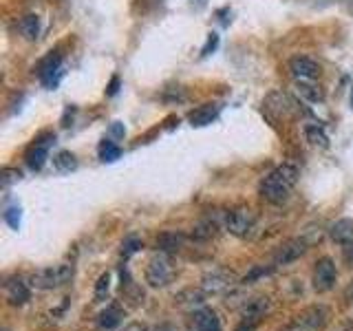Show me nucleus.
Wrapping results in <instances>:
<instances>
[{"instance_id":"obj_11","label":"nucleus","mask_w":353,"mask_h":331,"mask_svg":"<svg viewBox=\"0 0 353 331\" xmlns=\"http://www.w3.org/2000/svg\"><path fill=\"white\" fill-rule=\"evenodd\" d=\"M294 91L296 95L307 104H320L325 99L323 88H320L316 82H303V80H294Z\"/></svg>"},{"instance_id":"obj_22","label":"nucleus","mask_w":353,"mask_h":331,"mask_svg":"<svg viewBox=\"0 0 353 331\" xmlns=\"http://www.w3.org/2000/svg\"><path fill=\"white\" fill-rule=\"evenodd\" d=\"M53 166H55V170H60V172H71L77 168V159H75L73 152L62 150L53 157Z\"/></svg>"},{"instance_id":"obj_13","label":"nucleus","mask_w":353,"mask_h":331,"mask_svg":"<svg viewBox=\"0 0 353 331\" xmlns=\"http://www.w3.org/2000/svg\"><path fill=\"white\" fill-rule=\"evenodd\" d=\"M216 117H219V106L216 104H203V106L190 110V115H188V121H190L192 126L201 128V126L212 124Z\"/></svg>"},{"instance_id":"obj_20","label":"nucleus","mask_w":353,"mask_h":331,"mask_svg":"<svg viewBox=\"0 0 353 331\" xmlns=\"http://www.w3.org/2000/svg\"><path fill=\"white\" fill-rule=\"evenodd\" d=\"M121 318H124V314H121V309H119V307H106L104 312L99 314L97 325L102 327V329H106V331H110V329L119 327Z\"/></svg>"},{"instance_id":"obj_15","label":"nucleus","mask_w":353,"mask_h":331,"mask_svg":"<svg viewBox=\"0 0 353 331\" xmlns=\"http://www.w3.org/2000/svg\"><path fill=\"white\" fill-rule=\"evenodd\" d=\"M265 108L272 110V113H276L279 117H287L292 113V99L283 91H274L268 95V99H265Z\"/></svg>"},{"instance_id":"obj_18","label":"nucleus","mask_w":353,"mask_h":331,"mask_svg":"<svg viewBox=\"0 0 353 331\" xmlns=\"http://www.w3.org/2000/svg\"><path fill=\"white\" fill-rule=\"evenodd\" d=\"M329 234L334 241H338L340 245H345V243L353 241V221L351 219H340L336 221L334 225H331Z\"/></svg>"},{"instance_id":"obj_26","label":"nucleus","mask_w":353,"mask_h":331,"mask_svg":"<svg viewBox=\"0 0 353 331\" xmlns=\"http://www.w3.org/2000/svg\"><path fill=\"white\" fill-rule=\"evenodd\" d=\"M108 283H110V276H108V274H102V276H99V281H97V285H95V301H97V303L106 296V292H108Z\"/></svg>"},{"instance_id":"obj_4","label":"nucleus","mask_w":353,"mask_h":331,"mask_svg":"<svg viewBox=\"0 0 353 331\" xmlns=\"http://www.w3.org/2000/svg\"><path fill=\"white\" fill-rule=\"evenodd\" d=\"M256 223H259V217L254 212L252 208H234L230 210L225 214V230L230 232L232 237H239V239H248L254 234V230H256Z\"/></svg>"},{"instance_id":"obj_5","label":"nucleus","mask_w":353,"mask_h":331,"mask_svg":"<svg viewBox=\"0 0 353 331\" xmlns=\"http://www.w3.org/2000/svg\"><path fill=\"white\" fill-rule=\"evenodd\" d=\"M174 276V265L170 261V257L165 252L157 254L148 261L146 268V283L150 287H165Z\"/></svg>"},{"instance_id":"obj_16","label":"nucleus","mask_w":353,"mask_h":331,"mask_svg":"<svg viewBox=\"0 0 353 331\" xmlns=\"http://www.w3.org/2000/svg\"><path fill=\"white\" fill-rule=\"evenodd\" d=\"M18 29H20V36L29 40V42H36L40 38V31H42V22L36 14H27L22 16L18 22Z\"/></svg>"},{"instance_id":"obj_28","label":"nucleus","mask_w":353,"mask_h":331,"mask_svg":"<svg viewBox=\"0 0 353 331\" xmlns=\"http://www.w3.org/2000/svg\"><path fill=\"white\" fill-rule=\"evenodd\" d=\"M139 248H141V243H139L135 237H130V239H126V241H124V250H121V254H124V257L128 259L130 254H135Z\"/></svg>"},{"instance_id":"obj_21","label":"nucleus","mask_w":353,"mask_h":331,"mask_svg":"<svg viewBox=\"0 0 353 331\" xmlns=\"http://www.w3.org/2000/svg\"><path fill=\"white\" fill-rule=\"evenodd\" d=\"M305 137H307L309 143H312V146H318V148H327L329 146L327 132L320 128L318 124H307L305 126Z\"/></svg>"},{"instance_id":"obj_33","label":"nucleus","mask_w":353,"mask_h":331,"mask_svg":"<svg viewBox=\"0 0 353 331\" xmlns=\"http://www.w3.org/2000/svg\"><path fill=\"white\" fill-rule=\"evenodd\" d=\"M110 132H113L115 137H121V135H124V126H119V121H115V124L110 126Z\"/></svg>"},{"instance_id":"obj_25","label":"nucleus","mask_w":353,"mask_h":331,"mask_svg":"<svg viewBox=\"0 0 353 331\" xmlns=\"http://www.w3.org/2000/svg\"><path fill=\"white\" fill-rule=\"evenodd\" d=\"M5 221H7V225H11L14 230L20 228V208L18 205H9L5 210Z\"/></svg>"},{"instance_id":"obj_1","label":"nucleus","mask_w":353,"mask_h":331,"mask_svg":"<svg viewBox=\"0 0 353 331\" xmlns=\"http://www.w3.org/2000/svg\"><path fill=\"white\" fill-rule=\"evenodd\" d=\"M298 181V168L294 163H281L261 181L259 192L268 203H283L292 194Z\"/></svg>"},{"instance_id":"obj_12","label":"nucleus","mask_w":353,"mask_h":331,"mask_svg":"<svg viewBox=\"0 0 353 331\" xmlns=\"http://www.w3.org/2000/svg\"><path fill=\"white\" fill-rule=\"evenodd\" d=\"M5 296L9 305H25L29 301V285L22 281V279H14V281H7L5 283Z\"/></svg>"},{"instance_id":"obj_10","label":"nucleus","mask_w":353,"mask_h":331,"mask_svg":"<svg viewBox=\"0 0 353 331\" xmlns=\"http://www.w3.org/2000/svg\"><path fill=\"white\" fill-rule=\"evenodd\" d=\"M290 71L294 80L316 82L320 77V64L312 58H305V55H296V58L290 60Z\"/></svg>"},{"instance_id":"obj_30","label":"nucleus","mask_w":353,"mask_h":331,"mask_svg":"<svg viewBox=\"0 0 353 331\" xmlns=\"http://www.w3.org/2000/svg\"><path fill=\"white\" fill-rule=\"evenodd\" d=\"M331 331H353V318H345V320H340V323L331 329Z\"/></svg>"},{"instance_id":"obj_23","label":"nucleus","mask_w":353,"mask_h":331,"mask_svg":"<svg viewBox=\"0 0 353 331\" xmlns=\"http://www.w3.org/2000/svg\"><path fill=\"white\" fill-rule=\"evenodd\" d=\"M181 245H183V237L181 234H174V232H165V234H161V239H159V248L165 254L176 252Z\"/></svg>"},{"instance_id":"obj_27","label":"nucleus","mask_w":353,"mask_h":331,"mask_svg":"<svg viewBox=\"0 0 353 331\" xmlns=\"http://www.w3.org/2000/svg\"><path fill=\"white\" fill-rule=\"evenodd\" d=\"M20 177H22L20 170H16V168H5V170H3V185L9 188L14 181H18Z\"/></svg>"},{"instance_id":"obj_17","label":"nucleus","mask_w":353,"mask_h":331,"mask_svg":"<svg viewBox=\"0 0 353 331\" xmlns=\"http://www.w3.org/2000/svg\"><path fill=\"white\" fill-rule=\"evenodd\" d=\"M196 331H221V323L212 309H199L194 314Z\"/></svg>"},{"instance_id":"obj_31","label":"nucleus","mask_w":353,"mask_h":331,"mask_svg":"<svg viewBox=\"0 0 353 331\" xmlns=\"http://www.w3.org/2000/svg\"><path fill=\"white\" fill-rule=\"evenodd\" d=\"M216 42H219L216 33H210V38H208V44H205V49H203V55H208V51H210V49H214V47H216Z\"/></svg>"},{"instance_id":"obj_7","label":"nucleus","mask_w":353,"mask_h":331,"mask_svg":"<svg viewBox=\"0 0 353 331\" xmlns=\"http://www.w3.org/2000/svg\"><path fill=\"white\" fill-rule=\"evenodd\" d=\"M55 141V135L53 132H44V135H40L38 139H33V143L27 148L25 152V161L31 170H40L44 163H47L49 159V150L53 146Z\"/></svg>"},{"instance_id":"obj_9","label":"nucleus","mask_w":353,"mask_h":331,"mask_svg":"<svg viewBox=\"0 0 353 331\" xmlns=\"http://www.w3.org/2000/svg\"><path fill=\"white\" fill-rule=\"evenodd\" d=\"M309 243L305 237H298V239H292V241H287V243H283V245L276 250V254H274V265H290V263H294L296 259H301L303 254L309 250Z\"/></svg>"},{"instance_id":"obj_3","label":"nucleus","mask_w":353,"mask_h":331,"mask_svg":"<svg viewBox=\"0 0 353 331\" xmlns=\"http://www.w3.org/2000/svg\"><path fill=\"white\" fill-rule=\"evenodd\" d=\"M329 320V312L323 305L307 307L305 312L296 314L290 323L283 325L279 331H323Z\"/></svg>"},{"instance_id":"obj_37","label":"nucleus","mask_w":353,"mask_h":331,"mask_svg":"<svg viewBox=\"0 0 353 331\" xmlns=\"http://www.w3.org/2000/svg\"><path fill=\"white\" fill-rule=\"evenodd\" d=\"M157 331H170V329H157Z\"/></svg>"},{"instance_id":"obj_36","label":"nucleus","mask_w":353,"mask_h":331,"mask_svg":"<svg viewBox=\"0 0 353 331\" xmlns=\"http://www.w3.org/2000/svg\"><path fill=\"white\" fill-rule=\"evenodd\" d=\"M351 106H353V91H351Z\"/></svg>"},{"instance_id":"obj_34","label":"nucleus","mask_w":353,"mask_h":331,"mask_svg":"<svg viewBox=\"0 0 353 331\" xmlns=\"http://www.w3.org/2000/svg\"><path fill=\"white\" fill-rule=\"evenodd\" d=\"M117 84H119V80H117V77H113V80H110V86H108V95H115L117 93Z\"/></svg>"},{"instance_id":"obj_14","label":"nucleus","mask_w":353,"mask_h":331,"mask_svg":"<svg viewBox=\"0 0 353 331\" xmlns=\"http://www.w3.org/2000/svg\"><path fill=\"white\" fill-rule=\"evenodd\" d=\"M232 287V274L223 272V270H216L212 274H208L203 279V290L205 292H212V294H219V292H225Z\"/></svg>"},{"instance_id":"obj_35","label":"nucleus","mask_w":353,"mask_h":331,"mask_svg":"<svg viewBox=\"0 0 353 331\" xmlns=\"http://www.w3.org/2000/svg\"><path fill=\"white\" fill-rule=\"evenodd\" d=\"M345 301H347V303H349V305L353 307V283H351V285L347 287V292H345Z\"/></svg>"},{"instance_id":"obj_32","label":"nucleus","mask_w":353,"mask_h":331,"mask_svg":"<svg viewBox=\"0 0 353 331\" xmlns=\"http://www.w3.org/2000/svg\"><path fill=\"white\" fill-rule=\"evenodd\" d=\"M121 331H148V329H146V325H141V323H130V325H126Z\"/></svg>"},{"instance_id":"obj_2","label":"nucleus","mask_w":353,"mask_h":331,"mask_svg":"<svg viewBox=\"0 0 353 331\" xmlns=\"http://www.w3.org/2000/svg\"><path fill=\"white\" fill-rule=\"evenodd\" d=\"M75 274L73 263H58V265H51V268H42L36 274L31 276V285L36 290H58V287L71 283Z\"/></svg>"},{"instance_id":"obj_6","label":"nucleus","mask_w":353,"mask_h":331,"mask_svg":"<svg viewBox=\"0 0 353 331\" xmlns=\"http://www.w3.org/2000/svg\"><path fill=\"white\" fill-rule=\"evenodd\" d=\"M64 75V64H62V55L58 51H51L47 58H44L40 64H38V77L42 86L47 88H55L60 84Z\"/></svg>"},{"instance_id":"obj_24","label":"nucleus","mask_w":353,"mask_h":331,"mask_svg":"<svg viewBox=\"0 0 353 331\" xmlns=\"http://www.w3.org/2000/svg\"><path fill=\"white\" fill-rule=\"evenodd\" d=\"M119 157H121V148L113 139H104L102 143H99V159L102 161H115Z\"/></svg>"},{"instance_id":"obj_8","label":"nucleus","mask_w":353,"mask_h":331,"mask_svg":"<svg viewBox=\"0 0 353 331\" xmlns=\"http://www.w3.org/2000/svg\"><path fill=\"white\" fill-rule=\"evenodd\" d=\"M336 281H338L336 263L329 257L316 261V265H314V290L318 294H327L336 287Z\"/></svg>"},{"instance_id":"obj_19","label":"nucleus","mask_w":353,"mask_h":331,"mask_svg":"<svg viewBox=\"0 0 353 331\" xmlns=\"http://www.w3.org/2000/svg\"><path fill=\"white\" fill-rule=\"evenodd\" d=\"M216 230H219V217L216 214L214 217L210 214L203 221H199L194 232H192V237L199 239V241H208V239H212L216 234Z\"/></svg>"},{"instance_id":"obj_29","label":"nucleus","mask_w":353,"mask_h":331,"mask_svg":"<svg viewBox=\"0 0 353 331\" xmlns=\"http://www.w3.org/2000/svg\"><path fill=\"white\" fill-rule=\"evenodd\" d=\"M342 257H345V261L353 268V241H349V243L342 245Z\"/></svg>"}]
</instances>
